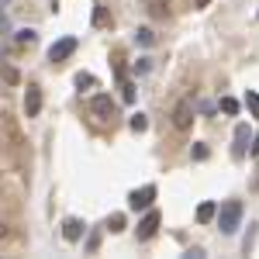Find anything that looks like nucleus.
<instances>
[{"label":"nucleus","instance_id":"1","mask_svg":"<svg viewBox=\"0 0 259 259\" xmlns=\"http://www.w3.org/2000/svg\"><path fill=\"white\" fill-rule=\"evenodd\" d=\"M239 225H242V204H239V200H225V204H221V211H218L221 235H235V232H239Z\"/></svg>","mask_w":259,"mask_h":259},{"label":"nucleus","instance_id":"2","mask_svg":"<svg viewBox=\"0 0 259 259\" xmlns=\"http://www.w3.org/2000/svg\"><path fill=\"white\" fill-rule=\"evenodd\" d=\"M152 200H156V187H152V183H145L142 190H132L128 207H132V211H149V207H152Z\"/></svg>","mask_w":259,"mask_h":259},{"label":"nucleus","instance_id":"3","mask_svg":"<svg viewBox=\"0 0 259 259\" xmlns=\"http://www.w3.org/2000/svg\"><path fill=\"white\" fill-rule=\"evenodd\" d=\"M194 124V104L190 100H180L177 107H173V128L177 132H187Z\"/></svg>","mask_w":259,"mask_h":259},{"label":"nucleus","instance_id":"4","mask_svg":"<svg viewBox=\"0 0 259 259\" xmlns=\"http://www.w3.org/2000/svg\"><path fill=\"white\" fill-rule=\"evenodd\" d=\"M76 45H80V41L73 38V35H69V38H59L52 49H49V62H66L73 52H76Z\"/></svg>","mask_w":259,"mask_h":259},{"label":"nucleus","instance_id":"5","mask_svg":"<svg viewBox=\"0 0 259 259\" xmlns=\"http://www.w3.org/2000/svg\"><path fill=\"white\" fill-rule=\"evenodd\" d=\"M90 114L97 121H111L114 118V100L107 97V94H97V97L90 100Z\"/></svg>","mask_w":259,"mask_h":259},{"label":"nucleus","instance_id":"6","mask_svg":"<svg viewBox=\"0 0 259 259\" xmlns=\"http://www.w3.org/2000/svg\"><path fill=\"white\" fill-rule=\"evenodd\" d=\"M24 114L28 118H38L41 114V90L38 87H28V94H24Z\"/></svg>","mask_w":259,"mask_h":259},{"label":"nucleus","instance_id":"7","mask_svg":"<svg viewBox=\"0 0 259 259\" xmlns=\"http://www.w3.org/2000/svg\"><path fill=\"white\" fill-rule=\"evenodd\" d=\"M83 232H87V225H83L80 218H66L62 221V235H66V242H80Z\"/></svg>","mask_w":259,"mask_h":259},{"label":"nucleus","instance_id":"8","mask_svg":"<svg viewBox=\"0 0 259 259\" xmlns=\"http://www.w3.org/2000/svg\"><path fill=\"white\" fill-rule=\"evenodd\" d=\"M245 149H249V124H239V128H235V145H232V156H235V159H245Z\"/></svg>","mask_w":259,"mask_h":259},{"label":"nucleus","instance_id":"9","mask_svg":"<svg viewBox=\"0 0 259 259\" xmlns=\"http://www.w3.org/2000/svg\"><path fill=\"white\" fill-rule=\"evenodd\" d=\"M156 228H159V211H149V214L139 221V239H152Z\"/></svg>","mask_w":259,"mask_h":259},{"label":"nucleus","instance_id":"10","mask_svg":"<svg viewBox=\"0 0 259 259\" xmlns=\"http://www.w3.org/2000/svg\"><path fill=\"white\" fill-rule=\"evenodd\" d=\"M214 214H218V204H214V200H204V204L197 207V221H200V225H207Z\"/></svg>","mask_w":259,"mask_h":259},{"label":"nucleus","instance_id":"11","mask_svg":"<svg viewBox=\"0 0 259 259\" xmlns=\"http://www.w3.org/2000/svg\"><path fill=\"white\" fill-rule=\"evenodd\" d=\"M0 76H4V83H11V87H14V83H21L18 69H14L11 62H4V59H0Z\"/></svg>","mask_w":259,"mask_h":259},{"label":"nucleus","instance_id":"12","mask_svg":"<svg viewBox=\"0 0 259 259\" xmlns=\"http://www.w3.org/2000/svg\"><path fill=\"white\" fill-rule=\"evenodd\" d=\"M94 28H111V14H107V7H94Z\"/></svg>","mask_w":259,"mask_h":259},{"label":"nucleus","instance_id":"13","mask_svg":"<svg viewBox=\"0 0 259 259\" xmlns=\"http://www.w3.org/2000/svg\"><path fill=\"white\" fill-rule=\"evenodd\" d=\"M135 41L149 49V45H156V31H152V28H139V31H135Z\"/></svg>","mask_w":259,"mask_h":259},{"label":"nucleus","instance_id":"14","mask_svg":"<svg viewBox=\"0 0 259 259\" xmlns=\"http://www.w3.org/2000/svg\"><path fill=\"white\" fill-rule=\"evenodd\" d=\"M245 107H249V111H252V118L259 121V94H256V90H249V94H245Z\"/></svg>","mask_w":259,"mask_h":259},{"label":"nucleus","instance_id":"15","mask_svg":"<svg viewBox=\"0 0 259 259\" xmlns=\"http://www.w3.org/2000/svg\"><path fill=\"white\" fill-rule=\"evenodd\" d=\"M121 100H124V104L135 100V83H132V80H121Z\"/></svg>","mask_w":259,"mask_h":259},{"label":"nucleus","instance_id":"16","mask_svg":"<svg viewBox=\"0 0 259 259\" xmlns=\"http://www.w3.org/2000/svg\"><path fill=\"white\" fill-rule=\"evenodd\" d=\"M128 128H132V132H145V128H149V118H145V114H132Z\"/></svg>","mask_w":259,"mask_h":259},{"label":"nucleus","instance_id":"17","mask_svg":"<svg viewBox=\"0 0 259 259\" xmlns=\"http://www.w3.org/2000/svg\"><path fill=\"white\" fill-rule=\"evenodd\" d=\"M221 111H225V114H239V100L235 97H221Z\"/></svg>","mask_w":259,"mask_h":259},{"label":"nucleus","instance_id":"18","mask_svg":"<svg viewBox=\"0 0 259 259\" xmlns=\"http://www.w3.org/2000/svg\"><path fill=\"white\" fill-rule=\"evenodd\" d=\"M73 83H76L80 90H83V87H97V80H94L90 73H76V80H73Z\"/></svg>","mask_w":259,"mask_h":259},{"label":"nucleus","instance_id":"19","mask_svg":"<svg viewBox=\"0 0 259 259\" xmlns=\"http://www.w3.org/2000/svg\"><path fill=\"white\" fill-rule=\"evenodd\" d=\"M149 11H152L156 18H166V0H149Z\"/></svg>","mask_w":259,"mask_h":259},{"label":"nucleus","instance_id":"20","mask_svg":"<svg viewBox=\"0 0 259 259\" xmlns=\"http://www.w3.org/2000/svg\"><path fill=\"white\" fill-rule=\"evenodd\" d=\"M107 228H111V232H121V228H124V214H111V218H107Z\"/></svg>","mask_w":259,"mask_h":259},{"label":"nucleus","instance_id":"21","mask_svg":"<svg viewBox=\"0 0 259 259\" xmlns=\"http://www.w3.org/2000/svg\"><path fill=\"white\" fill-rule=\"evenodd\" d=\"M35 38H38V35H35L31 28H24V31H18V41H21V45H31Z\"/></svg>","mask_w":259,"mask_h":259},{"label":"nucleus","instance_id":"22","mask_svg":"<svg viewBox=\"0 0 259 259\" xmlns=\"http://www.w3.org/2000/svg\"><path fill=\"white\" fill-rule=\"evenodd\" d=\"M190 156H194V159H207V145H204V142H197V145L190 149Z\"/></svg>","mask_w":259,"mask_h":259},{"label":"nucleus","instance_id":"23","mask_svg":"<svg viewBox=\"0 0 259 259\" xmlns=\"http://www.w3.org/2000/svg\"><path fill=\"white\" fill-rule=\"evenodd\" d=\"M0 35H11V21H7L4 11H0Z\"/></svg>","mask_w":259,"mask_h":259},{"label":"nucleus","instance_id":"24","mask_svg":"<svg viewBox=\"0 0 259 259\" xmlns=\"http://www.w3.org/2000/svg\"><path fill=\"white\" fill-rule=\"evenodd\" d=\"M149 62H152V59H139V62H135V69H139V73H149Z\"/></svg>","mask_w":259,"mask_h":259},{"label":"nucleus","instance_id":"25","mask_svg":"<svg viewBox=\"0 0 259 259\" xmlns=\"http://www.w3.org/2000/svg\"><path fill=\"white\" fill-rule=\"evenodd\" d=\"M207 4H211V0H194V7H207Z\"/></svg>","mask_w":259,"mask_h":259},{"label":"nucleus","instance_id":"26","mask_svg":"<svg viewBox=\"0 0 259 259\" xmlns=\"http://www.w3.org/2000/svg\"><path fill=\"white\" fill-rule=\"evenodd\" d=\"M4 235H7V228H4V225H0V239H4Z\"/></svg>","mask_w":259,"mask_h":259},{"label":"nucleus","instance_id":"27","mask_svg":"<svg viewBox=\"0 0 259 259\" xmlns=\"http://www.w3.org/2000/svg\"><path fill=\"white\" fill-rule=\"evenodd\" d=\"M0 59H4V52H0Z\"/></svg>","mask_w":259,"mask_h":259},{"label":"nucleus","instance_id":"28","mask_svg":"<svg viewBox=\"0 0 259 259\" xmlns=\"http://www.w3.org/2000/svg\"><path fill=\"white\" fill-rule=\"evenodd\" d=\"M0 94H4V87H0Z\"/></svg>","mask_w":259,"mask_h":259},{"label":"nucleus","instance_id":"29","mask_svg":"<svg viewBox=\"0 0 259 259\" xmlns=\"http://www.w3.org/2000/svg\"><path fill=\"white\" fill-rule=\"evenodd\" d=\"M0 4H7V0H0Z\"/></svg>","mask_w":259,"mask_h":259}]
</instances>
